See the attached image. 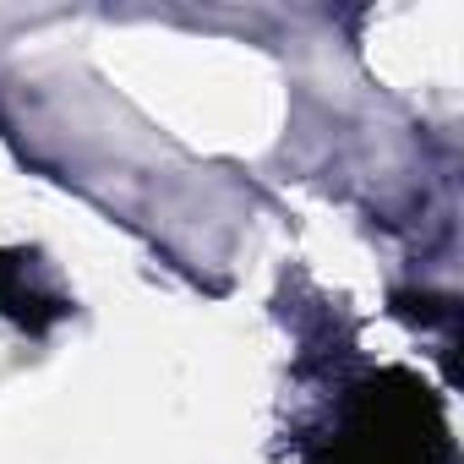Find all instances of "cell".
I'll list each match as a JSON object with an SVG mask.
<instances>
[{
	"label": "cell",
	"mask_w": 464,
	"mask_h": 464,
	"mask_svg": "<svg viewBox=\"0 0 464 464\" xmlns=\"http://www.w3.org/2000/svg\"><path fill=\"white\" fill-rule=\"evenodd\" d=\"M317 464H448L437 399L404 372L377 377L372 388L355 393L350 415L339 420Z\"/></svg>",
	"instance_id": "6da1fadb"
}]
</instances>
